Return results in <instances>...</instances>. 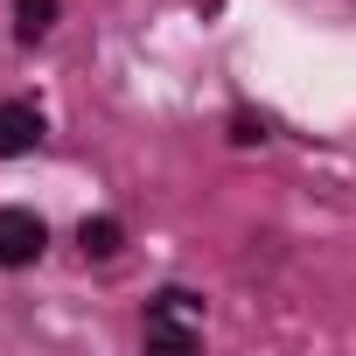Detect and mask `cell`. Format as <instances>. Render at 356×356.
<instances>
[{"instance_id": "5", "label": "cell", "mask_w": 356, "mask_h": 356, "mask_svg": "<svg viewBox=\"0 0 356 356\" xmlns=\"http://www.w3.org/2000/svg\"><path fill=\"white\" fill-rule=\"evenodd\" d=\"M49 22H56V0H15V35L22 42L49 35Z\"/></svg>"}, {"instance_id": "2", "label": "cell", "mask_w": 356, "mask_h": 356, "mask_svg": "<svg viewBox=\"0 0 356 356\" xmlns=\"http://www.w3.org/2000/svg\"><path fill=\"white\" fill-rule=\"evenodd\" d=\"M42 245H49V231H42V217L35 210H0V266L8 273H22V266H35L42 259Z\"/></svg>"}, {"instance_id": "4", "label": "cell", "mask_w": 356, "mask_h": 356, "mask_svg": "<svg viewBox=\"0 0 356 356\" xmlns=\"http://www.w3.org/2000/svg\"><path fill=\"white\" fill-rule=\"evenodd\" d=\"M77 245H84V259H112V252L126 245V231H119L112 217H84V231H77Z\"/></svg>"}, {"instance_id": "1", "label": "cell", "mask_w": 356, "mask_h": 356, "mask_svg": "<svg viewBox=\"0 0 356 356\" xmlns=\"http://www.w3.org/2000/svg\"><path fill=\"white\" fill-rule=\"evenodd\" d=\"M196 314H203L196 293L168 286V293L147 307V342H154V349H196Z\"/></svg>"}, {"instance_id": "3", "label": "cell", "mask_w": 356, "mask_h": 356, "mask_svg": "<svg viewBox=\"0 0 356 356\" xmlns=\"http://www.w3.org/2000/svg\"><path fill=\"white\" fill-rule=\"evenodd\" d=\"M35 140H42V112L35 105H0V161H15V154H35Z\"/></svg>"}, {"instance_id": "6", "label": "cell", "mask_w": 356, "mask_h": 356, "mask_svg": "<svg viewBox=\"0 0 356 356\" xmlns=\"http://www.w3.org/2000/svg\"><path fill=\"white\" fill-rule=\"evenodd\" d=\"M231 140H245V147H252V140H266V119H252V112H238V119H231Z\"/></svg>"}]
</instances>
